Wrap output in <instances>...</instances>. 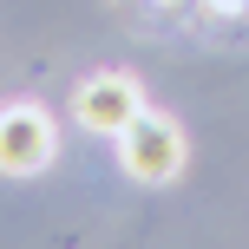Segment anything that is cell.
<instances>
[{
    "label": "cell",
    "mask_w": 249,
    "mask_h": 249,
    "mask_svg": "<svg viewBox=\"0 0 249 249\" xmlns=\"http://www.w3.org/2000/svg\"><path fill=\"white\" fill-rule=\"evenodd\" d=\"M118 164L138 184H171V177L184 171V131H177V118H164V112L144 105V112L118 131Z\"/></svg>",
    "instance_id": "6da1fadb"
},
{
    "label": "cell",
    "mask_w": 249,
    "mask_h": 249,
    "mask_svg": "<svg viewBox=\"0 0 249 249\" xmlns=\"http://www.w3.org/2000/svg\"><path fill=\"white\" fill-rule=\"evenodd\" d=\"M158 7H184V0H158Z\"/></svg>",
    "instance_id": "5b68a950"
},
{
    "label": "cell",
    "mask_w": 249,
    "mask_h": 249,
    "mask_svg": "<svg viewBox=\"0 0 249 249\" xmlns=\"http://www.w3.org/2000/svg\"><path fill=\"white\" fill-rule=\"evenodd\" d=\"M138 112H144V92L124 72H99V79H86V86L72 92V118L86 124V131H99V138H118Z\"/></svg>",
    "instance_id": "3957f363"
},
{
    "label": "cell",
    "mask_w": 249,
    "mask_h": 249,
    "mask_svg": "<svg viewBox=\"0 0 249 249\" xmlns=\"http://www.w3.org/2000/svg\"><path fill=\"white\" fill-rule=\"evenodd\" d=\"M203 7H210V13H223V20H243V13H249V0H203Z\"/></svg>",
    "instance_id": "277c9868"
},
{
    "label": "cell",
    "mask_w": 249,
    "mask_h": 249,
    "mask_svg": "<svg viewBox=\"0 0 249 249\" xmlns=\"http://www.w3.org/2000/svg\"><path fill=\"white\" fill-rule=\"evenodd\" d=\"M53 151H59V131H53V118L39 112V105H7V112H0V171L7 177L46 171Z\"/></svg>",
    "instance_id": "7a4b0ae2"
}]
</instances>
